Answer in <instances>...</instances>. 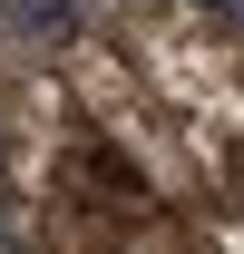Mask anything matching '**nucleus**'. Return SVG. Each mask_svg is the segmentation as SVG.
I'll return each mask as SVG.
<instances>
[{
    "mask_svg": "<svg viewBox=\"0 0 244 254\" xmlns=\"http://www.w3.org/2000/svg\"><path fill=\"white\" fill-rule=\"evenodd\" d=\"M0 254H244V0H0Z\"/></svg>",
    "mask_w": 244,
    "mask_h": 254,
    "instance_id": "obj_1",
    "label": "nucleus"
}]
</instances>
